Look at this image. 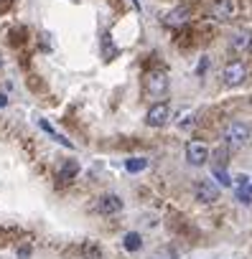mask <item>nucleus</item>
Segmentation results:
<instances>
[{
    "label": "nucleus",
    "mask_w": 252,
    "mask_h": 259,
    "mask_svg": "<svg viewBox=\"0 0 252 259\" xmlns=\"http://www.w3.org/2000/svg\"><path fill=\"white\" fill-rule=\"evenodd\" d=\"M163 23L166 26H171V28H178V26H184V23H189V8H173V11H168L166 16H163Z\"/></svg>",
    "instance_id": "9"
},
{
    "label": "nucleus",
    "mask_w": 252,
    "mask_h": 259,
    "mask_svg": "<svg viewBox=\"0 0 252 259\" xmlns=\"http://www.w3.org/2000/svg\"><path fill=\"white\" fill-rule=\"evenodd\" d=\"M77 173H79V163H77L74 158H69V160H64V163H61V168H59L56 178H59V183H69V181H74V178H77Z\"/></svg>",
    "instance_id": "10"
},
{
    "label": "nucleus",
    "mask_w": 252,
    "mask_h": 259,
    "mask_svg": "<svg viewBox=\"0 0 252 259\" xmlns=\"http://www.w3.org/2000/svg\"><path fill=\"white\" fill-rule=\"evenodd\" d=\"M237 198H239L242 203H252V181H249L247 186H239V188H237Z\"/></svg>",
    "instance_id": "16"
},
{
    "label": "nucleus",
    "mask_w": 252,
    "mask_h": 259,
    "mask_svg": "<svg viewBox=\"0 0 252 259\" xmlns=\"http://www.w3.org/2000/svg\"><path fill=\"white\" fill-rule=\"evenodd\" d=\"M252 44V33L249 31H239L237 36H234V49H244V46H249Z\"/></svg>",
    "instance_id": "15"
},
{
    "label": "nucleus",
    "mask_w": 252,
    "mask_h": 259,
    "mask_svg": "<svg viewBox=\"0 0 252 259\" xmlns=\"http://www.w3.org/2000/svg\"><path fill=\"white\" fill-rule=\"evenodd\" d=\"M125 168H128V173H140L148 168V158H130L125 163Z\"/></svg>",
    "instance_id": "14"
},
{
    "label": "nucleus",
    "mask_w": 252,
    "mask_h": 259,
    "mask_svg": "<svg viewBox=\"0 0 252 259\" xmlns=\"http://www.w3.org/2000/svg\"><path fill=\"white\" fill-rule=\"evenodd\" d=\"M249 127L244 124V122H229L227 127H224V143L227 145H232V148H237V145H244L247 140H249Z\"/></svg>",
    "instance_id": "2"
},
{
    "label": "nucleus",
    "mask_w": 252,
    "mask_h": 259,
    "mask_svg": "<svg viewBox=\"0 0 252 259\" xmlns=\"http://www.w3.org/2000/svg\"><path fill=\"white\" fill-rule=\"evenodd\" d=\"M74 251H77L82 259H102V249H99L94 241H82Z\"/></svg>",
    "instance_id": "11"
},
{
    "label": "nucleus",
    "mask_w": 252,
    "mask_h": 259,
    "mask_svg": "<svg viewBox=\"0 0 252 259\" xmlns=\"http://www.w3.org/2000/svg\"><path fill=\"white\" fill-rule=\"evenodd\" d=\"M168 119H171V107H168L166 102L153 104V107L148 109V114H146V124H148V127H163Z\"/></svg>",
    "instance_id": "4"
},
{
    "label": "nucleus",
    "mask_w": 252,
    "mask_h": 259,
    "mask_svg": "<svg viewBox=\"0 0 252 259\" xmlns=\"http://www.w3.org/2000/svg\"><path fill=\"white\" fill-rule=\"evenodd\" d=\"M146 92L151 97H163L168 92V76L163 69H151L146 74Z\"/></svg>",
    "instance_id": "1"
},
{
    "label": "nucleus",
    "mask_w": 252,
    "mask_h": 259,
    "mask_svg": "<svg viewBox=\"0 0 252 259\" xmlns=\"http://www.w3.org/2000/svg\"><path fill=\"white\" fill-rule=\"evenodd\" d=\"M0 66H3V59H0Z\"/></svg>",
    "instance_id": "25"
},
{
    "label": "nucleus",
    "mask_w": 252,
    "mask_h": 259,
    "mask_svg": "<svg viewBox=\"0 0 252 259\" xmlns=\"http://www.w3.org/2000/svg\"><path fill=\"white\" fill-rule=\"evenodd\" d=\"M133 3H135V8H140V0H133Z\"/></svg>",
    "instance_id": "23"
},
{
    "label": "nucleus",
    "mask_w": 252,
    "mask_h": 259,
    "mask_svg": "<svg viewBox=\"0 0 252 259\" xmlns=\"http://www.w3.org/2000/svg\"><path fill=\"white\" fill-rule=\"evenodd\" d=\"M211 173L217 176V181H219L222 186H232V178L227 176V170H224V168H211Z\"/></svg>",
    "instance_id": "17"
},
{
    "label": "nucleus",
    "mask_w": 252,
    "mask_h": 259,
    "mask_svg": "<svg viewBox=\"0 0 252 259\" xmlns=\"http://www.w3.org/2000/svg\"><path fill=\"white\" fill-rule=\"evenodd\" d=\"M244 79H247V66L242 61H229L222 71V81L227 87H239V84H244Z\"/></svg>",
    "instance_id": "3"
},
{
    "label": "nucleus",
    "mask_w": 252,
    "mask_h": 259,
    "mask_svg": "<svg viewBox=\"0 0 252 259\" xmlns=\"http://www.w3.org/2000/svg\"><path fill=\"white\" fill-rule=\"evenodd\" d=\"M97 211L104 213V216H115V213L122 211V198L115 196V193H107V196H102V198L97 201Z\"/></svg>",
    "instance_id": "7"
},
{
    "label": "nucleus",
    "mask_w": 252,
    "mask_h": 259,
    "mask_svg": "<svg viewBox=\"0 0 252 259\" xmlns=\"http://www.w3.org/2000/svg\"><path fill=\"white\" fill-rule=\"evenodd\" d=\"M18 254H21V256H28V254H31V246H21Z\"/></svg>",
    "instance_id": "20"
},
{
    "label": "nucleus",
    "mask_w": 252,
    "mask_h": 259,
    "mask_svg": "<svg viewBox=\"0 0 252 259\" xmlns=\"http://www.w3.org/2000/svg\"><path fill=\"white\" fill-rule=\"evenodd\" d=\"M11 36H13V38H11L13 44H23V28H16Z\"/></svg>",
    "instance_id": "19"
},
{
    "label": "nucleus",
    "mask_w": 252,
    "mask_h": 259,
    "mask_svg": "<svg viewBox=\"0 0 252 259\" xmlns=\"http://www.w3.org/2000/svg\"><path fill=\"white\" fill-rule=\"evenodd\" d=\"M186 160L191 163V165H206V160H209V148L204 145V143H189L186 145Z\"/></svg>",
    "instance_id": "6"
},
{
    "label": "nucleus",
    "mask_w": 252,
    "mask_h": 259,
    "mask_svg": "<svg viewBox=\"0 0 252 259\" xmlns=\"http://www.w3.org/2000/svg\"><path fill=\"white\" fill-rule=\"evenodd\" d=\"M214 21L224 23L234 16V0H214V6H211V13H209Z\"/></svg>",
    "instance_id": "8"
},
{
    "label": "nucleus",
    "mask_w": 252,
    "mask_h": 259,
    "mask_svg": "<svg viewBox=\"0 0 252 259\" xmlns=\"http://www.w3.org/2000/svg\"><path fill=\"white\" fill-rule=\"evenodd\" d=\"M163 259H173V256H163Z\"/></svg>",
    "instance_id": "24"
},
{
    "label": "nucleus",
    "mask_w": 252,
    "mask_h": 259,
    "mask_svg": "<svg viewBox=\"0 0 252 259\" xmlns=\"http://www.w3.org/2000/svg\"><path fill=\"white\" fill-rule=\"evenodd\" d=\"M214 155H217V163H214V168H224V165H227V145H222V148H219Z\"/></svg>",
    "instance_id": "18"
},
{
    "label": "nucleus",
    "mask_w": 252,
    "mask_h": 259,
    "mask_svg": "<svg viewBox=\"0 0 252 259\" xmlns=\"http://www.w3.org/2000/svg\"><path fill=\"white\" fill-rule=\"evenodd\" d=\"M122 246L128 249V251H138V249L143 246V239H140V234H138V231L125 234V239H122Z\"/></svg>",
    "instance_id": "12"
},
{
    "label": "nucleus",
    "mask_w": 252,
    "mask_h": 259,
    "mask_svg": "<svg viewBox=\"0 0 252 259\" xmlns=\"http://www.w3.org/2000/svg\"><path fill=\"white\" fill-rule=\"evenodd\" d=\"M11 3H13V0H0V11H6Z\"/></svg>",
    "instance_id": "21"
},
{
    "label": "nucleus",
    "mask_w": 252,
    "mask_h": 259,
    "mask_svg": "<svg viewBox=\"0 0 252 259\" xmlns=\"http://www.w3.org/2000/svg\"><path fill=\"white\" fill-rule=\"evenodd\" d=\"M39 127L44 130V133H49V138H51V140H56V143H61L64 148H71V143H69L66 138H61V135L56 133V130H54V127H51V124H49L46 119H39Z\"/></svg>",
    "instance_id": "13"
},
{
    "label": "nucleus",
    "mask_w": 252,
    "mask_h": 259,
    "mask_svg": "<svg viewBox=\"0 0 252 259\" xmlns=\"http://www.w3.org/2000/svg\"><path fill=\"white\" fill-rule=\"evenodd\" d=\"M6 102H8V99H6V97H0V107H3V104H6Z\"/></svg>",
    "instance_id": "22"
},
{
    "label": "nucleus",
    "mask_w": 252,
    "mask_h": 259,
    "mask_svg": "<svg viewBox=\"0 0 252 259\" xmlns=\"http://www.w3.org/2000/svg\"><path fill=\"white\" fill-rule=\"evenodd\" d=\"M194 191H196V198L201 201V203H214L217 198H219V186L214 183V181H199L196 186H194Z\"/></svg>",
    "instance_id": "5"
}]
</instances>
